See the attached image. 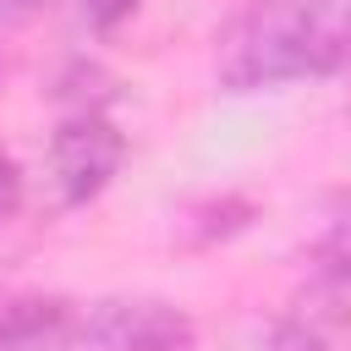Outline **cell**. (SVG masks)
Wrapping results in <instances>:
<instances>
[{
	"instance_id": "obj_1",
	"label": "cell",
	"mask_w": 351,
	"mask_h": 351,
	"mask_svg": "<svg viewBox=\"0 0 351 351\" xmlns=\"http://www.w3.org/2000/svg\"><path fill=\"white\" fill-rule=\"evenodd\" d=\"M340 71H351V0H247L214 44V77L230 93L329 82Z\"/></svg>"
},
{
	"instance_id": "obj_3",
	"label": "cell",
	"mask_w": 351,
	"mask_h": 351,
	"mask_svg": "<svg viewBox=\"0 0 351 351\" xmlns=\"http://www.w3.org/2000/svg\"><path fill=\"white\" fill-rule=\"evenodd\" d=\"M121 159H126V137H121V126L110 121L104 104H77V110H66L55 121L49 181H55V192H60L66 208L93 203L121 176Z\"/></svg>"
},
{
	"instance_id": "obj_2",
	"label": "cell",
	"mask_w": 351,
	"mask_h": 351,
	"mask_svg": "<svg viewBox=\"0 0 351 351\" xmlns=\"http://www.w3.org/2000/svg\"><path fill=\"white\" fill-rule=\"evenodd\" d=\"M49 351H197V324L165 296H104L71 313Z\"/></svg>"
},
{
	"instance_id": "obj_4",
	"label": "cell",
	"mask_w": 351,
	"mask_h": 351,
	"mask_svg": "<svg viewBox=\"0 0 351 351\" xmlns=\"http://www.w3.org/2000/svg\"><path fill=\"white\" fill-rule=\"evenodd\" d=\"M274 351H351V307L346 285H329L313 274L302 296L274 318Z\"/></svg>"
},
{
	"instance_id": "obj_10",
	"label": "cell",
	"mask_w": 351,
	"mask_h": 351,
	"mask_svg": "<svg viewBox=\"0 0 351 351\" xmlns=\"http://www.w3.org/2000/svg\"><path fill=\"white\" fill-rule=\"evenodd\" d=\"M38 0H0V16H27Z\"/></svg>"
},
{
	"instance_id": "obj_8",
	"label": "cell",
	"mask_w": 351,
	"mask_h": 351,
	"mask_svg": "<svg viewBox=\"0 0 351 351\" xmlns=\"http://www.w3.org/2000/svg\"><path fill=\"white\" fill-rule=\"evenodd\" d=\"M16 208H22V165H16V154L0 143V230L16 219Z\"/></svg>"
},
{
	"instance_id": "obj_9",
	"label": "cell",
	"mask_w": 351,
	"mask_h": 351,
	"mask_svg": "<svg viewBox=\"0 0 351 351\" xmlns=\"http://www.w3.org/2000/svg\"><path fill=\"white\" fill-rule=\"evenodd\" d=\"M77 5H82V16H88L99 33H115L121 22H132V16H137V5H143V0H77Z\"/></svg>"
},
{
	"instance_id": "obj_7",
	"label": "cell",
	"mask_w": 351,
	"mask_h": 351,
	"mask_svg": "<svg viewBox=\"0 0 351 351\" xmlns=\"http://www.w3.org/2000/svg\"><path fill=\"white\" fill-rule=\"evenodd\" d=\"M247 225H252V203H247V197H236V192L208 197V203L186 208V219H181L186 247H214V241H230V236H241Z\"/></svg>"
},
{
	"instance_id": "obj_5",
	"label": "cell",
	"mask_w": 351,
	"mask_h": 351,
	"mask_svg": "<svg viewBox=\"0 0 351 351\" xmlns=\"http://www.w3.org/2000/svg\"><path fill=\"white\" fill-rule=\"evenodd\" d=\"M71 318L66 296H5L0 302V351H49Z\"/></svg>"
},
{
	"instance_id": "obj_6",
	"label": "cell",
	"mask_w": 351,
	"mask_h": 351,
	"mask_svg": "<svg viewBox=\"0 0 351 351\" xmlns=\"http://www.w3.org/2000/svg\"><path fill=\"white\" fill-rule=\"evenodd\" d=\"M313 274L329 285H351V192L324 208V225L313 236Z\"/></svg>"
}]
</instances>
